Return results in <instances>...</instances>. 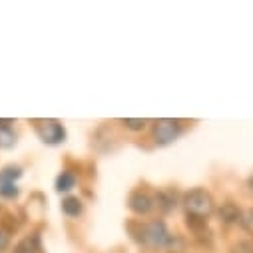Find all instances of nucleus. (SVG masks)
Listing matches in <instances>:
<instances>
[{"mask_svg": "<svg viewBox=\"0 0 253 253\" xmlns=\"http://www.w3.org/2000/svg\"><path fill=\"white\" fill-rule=\"evenodd\" d=\"M219 219L223 223H235V221L241 219V211H239V208L235 204H223L219 208Z\"/></svg>", "mask_w": 253, "mask_h": 253, "instance_id": "nucleus-7", "label": "nucleus"}, {"mask_svg": "<svg viewBox=\"0 0 253 253\" xmlns=\"http://www.w3.org/2000/svg\"><path fill=\"white\" fill-rule=\"evenodd\" d=\"M14 253H44V251H42L40 237H38L36 233L26 235L22 241H18V245L14 247Z\"/></svg>", "mask_w": 253, "mask_h": 253, "instance_id": "nucleus-6", "label": "nucleus"}, {"mask_svg": "<svg viewBox=\"0 0 253 253\" xmlns=\"http://www.w3.org/2000/svg\"><path fill=\"white\" fill-rule=\"evenodd\" d=\"M229 253H253V241H239V243H235L233 247H231V251Z\"/></svg>", "mask_w": 253, "mask_h": 253, "instance_id": "nucleus-16", "label": "nucleus"}, {"mask_svg": "<svg viewBox=\"0 0 253 253\" xmlns=\"http://www.w3.org/2000/svg\"><path fill=\"white\" fill-rule=\"evenodd\" d=\"M34 128L40 140L48 146H58L66 140V130L58 120H36Z\"/></svg>", "mask_w": 253, "mask_h": 253, "instance_id": "nucleus-3", "label": "nucleus"}, {"mask_svg": "<svg viewBox=\"0 0 253 253\" xmlns=\"http://www.w3.org/2000/svg\"><path fill=\"white\" fill-rule=\"evenodd\" d=\"M20 175H22V169L18 166H8V168H4L2 171H0V181L14 183V179H18Z\"/></svg>", "mask_w": 253, "mask_h": 253, "instance_id": "nucleus-11", "label": "nucleus"}, {"mask_svg": "<svg viewBox=\"0 0 253 253\" xmlns=\"http://www.w3.org/2000/svg\"><path fill=\"white\" fill-rule=\"evenodd\" d=\"M154 206H156V204H154V198H152L148 192H142V189L134 192V194L130 196V200H128V208H130L134 213H138V215L150 213Z\"/></svg>", "mask_w": 253, "mask_h": 253, "instance_id": "nucleus-5", "label": "nucleus"}, {"mask_svg": "<svg viewBox=\"0 0 253 253\" xmlns=\"http://www.w3.org/2000/svg\"><path fill=\"white\" fill-rule=\"evenodd\" d=\"M181 132V126L177 120H158L154 126V140L158 146H168L171 144Z\"/></svg>", "mask_w": 253, "mask_h": 253, "instance_id": "nucleus-4", "label": "nucleus"}, {"mask_svg": "<svg viewBox=\"0 0 253 253\" xmlns=\"http://www.w3.org/2000/svg\"><path fill=\"white\" fill-rule=\"evenodd\" d=\"M8 243H10V235H8V231H4L2 227H0V251H4V249L8 247Z\"/></svg>", "mask_w": 253, "mask_h": 253, "instance_id": "nucleus-17", "label": "nucleus"}, {"mask_svg": "<svg viewBox=\"0 0 253 253\" xmlns=\"http://www.w3.org/2000/svg\"><path fill=\"white\" fill-rule=\"evenodd\" d=\"M154 204H156L164 213H168V211H171V210L175 208V194H173V192H160V194L154 198Z\"/></svg>", "mask_w": 253, "mask_h": 253, "instance_id": "nucleus-8", "label": "nucleus"}, {"mask_svg": "<svg viewBox=\"0 0 253 253\" xmlns=\"http://www.w3.org/2000/svg\"><path fill=\"white\" fill-rule=\"evenodd\" d=\"M183 206L187 211V219H198V221H206L208 215H211L213 211V198L206 192V189H192L187 192L183 198Z\"/></svg>", "mask_w": 253, "mask_h": 253, "instance_id": "nucleus-2", "label": "nucleus"}, {"mask_svg": "<svg viewBox=\"0 0 253 253\" xmlns=\"http://www.w3.org/2000/svg\"><path fill=\"white\" fill-rule=\"evenodd\" d=\"M76 185V175L72 173V171H62L60 175H58V179H56V189L62 194V192H70V189Z\"/></svg>", "mask_w": 253, "mask_h": 253, "instance_id": "nucleus-9", "label": "nucleus"}, {"mask_svg": "<svg viewBox=\"0 0 253 253\" xmlns=\"http://www.w3.org/2000/svg\"><path fill=\"white\" fill-rule=\"evenodd\" d=\"M0 196H4V198H16L18 196V187L14 183H4V181H0Z\"/></svg>", "mask_w": 253, "mask_h": 253, "instance_id": "nucleus-13", "label": "nucleus"}, {"mask_svg": "<svg viewBox=\"0 0 253 253\" xmlns=\"http://www.w3.org/2000/svg\"><path fill=\"white\" fill-rule=\"evenodd\" d=\"M136 239L150 247V249H158V247H171L175 243V237L168 231L166 223L164 221H150L146 225L140 227V233L136 235Z\"/></svg>", "mask_w": 253, "mask_h": 253, "instance_id": "nucleus-1", "label": "nucleus"}, {"mask_svg": "<svg viewBox=\"0 0 253 253\" xmlns=\"http://www.w3.org/2000/svg\"><path fill=\"white\" fill-rule=\"evenodd\" d=\"M122 124L126 126L128 130H134V132H138V130H144L146 128V124H148V120H130V118H126V120H122Z\"/></svg>", "mask_w": 253, "mask_h": 253, "instance_id": "nucleus-15", "label": "nucleus"}, {"mask_svg": "<svg viewBox=\"0 0 253 253\" xmlns=\"http://www.w3.org/2000/svg\"><path fill=\"white\" fill-rule=\"evenodd\" d=\"M62 211H64L66 215L70 217H76L82 213V202L78 198H66L64 202H62Z\"/></svg>", "mask_w": 253, "mask_h": 253, "instance_id": "nucleus-10", "label": "nucleus"}, {"mask_svg": "<svg viewBox=\"0 0 253 253\" xmlns=\"http://www.w3.org/2000/svg\"><path fill=\"white\" fill-rule=\"evenodd\" d=\"M239 223H241V227H243L247 233H251V235H253V210H249V211L241 213Z\"/></svg>", "mask_w": 253, "mask_h": 253, "instance_id": "nucleus-14", "label": "nucleus"}, {"mask_svg": "<svg viewBox=\"0 0 253 253\" xmlns=\"http://www.w3.org/2000/svg\"><path fill=\"white\" fill-rule=\"evenodd\" d=\"M247 185H249V189H251V192H253V175L247 179Z\"/></svg>", "mask_w": 253, "mask_h": 253, "instance_id": "nucleus-18", "label": "nucleus"}, {"mask_svg": "<svg viewBox=\"0 0 253 253\" xmlns=\"http://www.w3.org/2000/svg\"><path fill=\"white\" fill-rule=\"evenodd\" d=\"M16 144V134L12 128H0V148H12Z\"/></svg>", "mask_w": 253, "mask_h": 253, "instance_id": "nucleus-12", "label": "nucleus"}]
</instances>
